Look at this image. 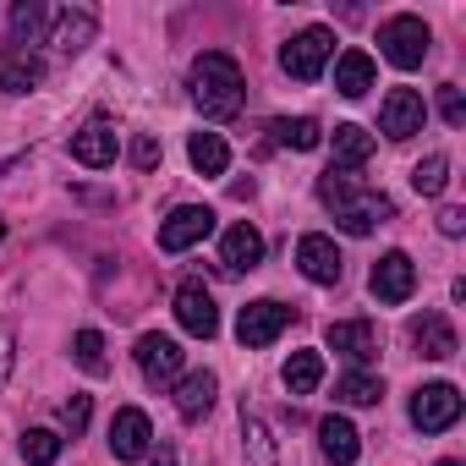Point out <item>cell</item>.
I'll return each instance as SVG.
<instances>
[{
    "mask_svg": "<svg viewBox=\"0 0 466 466\" xmlns=\"http://www.w3.org/2000/svg\"><path fill=\"white\" fill-rule=\"evenodd\" d=\"M187 159H192V170H198V176H225L230 148H225V137H219V132H192Z\"/></svg>",
    "mask_w": 466,
    "mask_h": 466,
    "instance_id": "23",
    "label": "cell"
},
{
    "mask_svg": "<svg viewBox=\"0 0 466 466\" xmlns=\"http://www.w3.org/2000/svg\"><path fill=\"white\" fill-rule=\"evenodd\" d=\"M214 230V208H203V203H181L165 225H159V253H187V248H198L203 237Z\"/></svg>",
    "mask_w": 466,
    "mask_h": 466,
    "instance_id": "8",
    "label": "cell"
},
{
    "mask_svg": "<svg viewBox=\"0 0 466 466\" xmlns=\"http://www.w3.org/2000/svg\"><path fill=\"white\" fill-rule=\"evenodd\" d=\"M439 116H444L450 127H461V121H466V99H461V88H455V83H444V88H439Z\"/></svg>",
    "mask_w": 466,
    "mask_h": 466,
    "instance_id": "33",
    "label": "cell"
},
{
    "mask_svg": "<svg viewBox=\"0 0 466 466\" xmlns=\"http://www.w3.org/2000/svg\"><path fill=\"white\" fill-rule=\"evenodd\" d=\"M373 77H379V72H373V56H368V50H346V56L335 61V88H340L346 99H362V94L373 88Z\"/></svg>",
    "mask_w": 466,
    "mask_h": 466,
    "instance_id": "22",
    "label": "cell"
},
{
    "mask_svg": "<svg viewBox=\"0 0 466 466\" xmlns=\"http://www.w3.org/2000/svg\"><path fill=\"white\" fill-rule=\"evenodd\" d=\"M439 466H461V461H439Z\"/></svg>",
    "mask_w": 466,
    "mask_h": 466,
    "instance_id": "39",
    "label": "cell"
},
{
    "mask_svg": "<svg viewBox=\"0 0 466 466\" xmlns=\"http://www.w3.org/2000/svg\"><path fill=\"white\" fill-rule=\"evenodd\" d=\"M439 230H444V237H461V230H466V208H444L439 214Z\"/></svg>",
    "mask_w": 466,
    "mask_h": 466,
    "instance_id": "37",
    "label": "cell"
},
{
    "mask_svg": "<svg viewBox=\"0 0 466 466\" xmlns=\"http://www.w3.org/2000/svg\"><path fill=\"white\" fill-rule=\"evenodd\" d=\"M94 28H99L94 12H83V6H77V12H61L56 28H50V45H56L61 56H77L83 45H94Z\"/></svg>",
    "mask_w": 466,
    "mask_h": 466,
    "instance_id": "21",
    "label": "cell"
},
{
    "mask_svg": "<svg viewBox=\"0 0 466 466\" xmlns=\"http://www.w3.org/2000/svg\"><path fill=\"white\" fill-rule=\"evenodd\" d=\"M324 384V357L319 351H291V362H286V390L291 395H313Z\"/></svg>",
    "mask_w": 466,
    "mask_h": 466,
    "instance_id": "26",
    "label": "cell"
},
{
    "mask_svg": "<svg viewBox=\"0 0 466 466\" xmlns=\"http://www.w3.org/2000/svg\"><path fill=\"white\" fill-rule=\"evenodd\" d=\"M72 357H77V368L94 373V379L110 368V362H105V335H99V329H77V335H72Z\"/></svg>",
    "mask_w": 466,
    "mask_h": 466,
    "instance_id": "29",
    "label": "cell"
},
{
    "mask_svg": "<svg viewBox=\"0 0 466 466\" xmlns=\"http://www.w3.org/2000/svg\"><path fill=\"white\" fill-rule=\"evenodd\" d=\"M368 286H373V297L379 302H406L411 291H417V264L406 258V253H384L379 264H373V275H368Z\"/></svg>",
    "mask_w": 466,
    "mask_h": 466,
    "instance_id": "10",
    "label": "cell"
},
{
    "mask_svg": "<svg viewBox=\"0 0 466 466\" xmlns=\"http://www.w3.org/2000/svg\"><path fill=\"white\" fill-rule=\"evenodd\" d=\"M72 159L88 165V170H105V165L116 159V127H110L105 116H94L88 127H77V132H72Z\"/></svg>",
    "mask_w": 466,
    "mask_h": 466,
    "instance_id": "16",
    "label": "cell"
},
{
    "mask_svg": "<svg viewBox=\"0 0 466 466\" xmlns=\"http://www.w3.org/2000/svg\"><path fill=\"white\" fill-rule=\"evenodd\" d=\"M269 132H275V143H286V148H297V154H313V148L324 143V127H319L313 116H297V121L286 116V121H275Z\"/></svg>",
    "mask_w": 466,
    "mask_h": 466,
    "instance_id": "25",
    "label": "cell"
},
{
    "mask_svg": "<svg viewBox=\"0 0 466 466\" xmlns=\"http://www.w3.org/2000/svg\"><path fill=\"white\" fill-rule=\"evenodd\" d=\"M132 165H143V170L159 165V143H154V137H137V143H132Z\"/></svg>",
    "mask_w": 466,
    "mask_h": 466,
    "instance_id": "36",
    "label": "cell"
},
{
    "mask_svg": "<svg viewBox=\"0 0 466 466\" xmlns=\"http://www.w3.org/2000/svg\"><path fill=\"white\" fill-rule=\"evenodd\" d=\"M45 83V56L39 50H0V94H34Z\"/></svg>",
    "mask_w": 466,
    "mask_h": 466,
    "instance_id": "15",
    "label": "cell"
},
{
    "mask_svg": "<svg viewBox=\"0 0 466 466\" xmlns=\"http://www.w3.org/2000/svg\"><path fill=\"white\" fill-rule=\"evenodd\" d=\"M12 346H17V335H12L6 324H0V390H6V379H12V362H17V351H12Z\"/></svg>",
    "mask_w": 466,
    "mask_h": 466,
    "instance_id": "35",
    "label": "cell"
},
{
    "mask_svg": "<svg viewBox=\"0 0 466 466\" xmlns=\"http://www.w3.org/2000/svg\"><path fill=\"white\" fill-rule=\"evenodd\" d=\"M286 324H291V308L275 302V297H258V302H248V308L237 313V340L258 351V346H275V340L286 335Z\"/></svg>",
    "mask_w": 466,
    "mask_h": 466,
    "instance_id": "5",
    "label": "cell"
},
{
    "mask_svg": "<svg viewBox=\"0 0 466 466\" xmlns=\"http://www.w3.org/2000/svg\"><path fill=\"white\" fill-rule=\"evenodd\" d=\"M411 346H417L428 362L455 357V329H450V319H444V313H422V319L411 324Z\"/></svg>",
    "mask_w": 466,
    "mask_h": 466,
    "instance_id": "18",
    "label": "cell"
},
{
    "mask_svg": "<svg viewBox=\"0 0 466 466\" xmlns=\"http://www.w3.org/2000/svg\"><path fill=\"white\" fill-rule=\"evenodd\" d=\"M176 319H181V329H187V335H198V340H208V335L219 329V308H214V297H208V286H198V280H187V286L176 291Z\"/></svg>",
    "mask_w": 466,
    "mask_h": 466,
    "instance_id": "12",
    "label": "cell"
},
{
    "mask_svg": "<svg viewBox=\"0 0 466 466\" xmlns=\"http://www.w3.org/2000/svg\"><path fill=\"white\" fill-rule=\"evenodd\" d=\"M411 422H417L422 433L455 428V422H461V390H455V384H422V390L411 395Z\"/></svg>",
    "mask_w": 466,
    "mask_h": 466,
    "instance_id": "7",
    "label": "cell"
},
{
    "mask_svg": "<svg viewBox=\"0 0 466 466\" xmlns=\"http://www.w3.org/2000/svg\"><path fill=\"white\" fill-rule=\"evenodd\" d=\"M61 422H66L72 433H83V428H88V395H72V400L61 406Z\"/></svg>",
    "mask_w": 466,
    "mask_h": 466,
    "instance_id": "34",
    "label": "cell"
},
{
    "mask_svg": "<svg viewBox=\"0 0 466 466\" xmlns=\"http://www.w3.org/2000/svg\"><path fill=\"white\" fill-rule=\"evenodd\" d=\"M45 28H50V12L39 6V0H23V6L12 12V39H17V50L39 45V39H45Z\"/></svg>",
    "mask_w": 466,
    "mask_h": 466,
    "instance_id": "28",
    "label": "cell"
},
{
    "mask_svg": "<svg viewBox=\"0 0 466 466\" xmlns=\"http://www.w3.org/2000/svg\"><path fill=\"white\" fill-rule=\"evenodd\" d=\"M23 461H28V466H56V461H61V433L28 428V433H23Z\"/></svg>",
    "mask_w": 466,
    "mask_h": 466,
    "instance_id": "30",
    "label": "cell"
},
{
    "mask_svg": "<svg viewBox=\"0 0 466 466\" xmlns=\"http://www.w3.org/2000/svg\"><path fill=\"white\" fill-rule=\"evenodd\" d=\"M248 99V83H242V66L230 61L225 50H203L192 61V105L208 116V121H230Z\"/></svg>",
    "mask_w": 466,
    "mask_h": 466,
    "instance_id": "2",
    "label": "cell"
},
{
    "mask_svg": "<svg viewBox=\"0 0 466 466\" xmlns=\"http://www.w3.org/2000/svg\"><path fill=\"white\" fill-rule=\"evenodd\" d=\"M0 237H6V219H0Z\"/></svg>",
    "mask_w": 466,
    "mask_h": 466,
    "instance_id": "40",
    "label": "cell"
},
{
    "mask_svg": "<svg viewBox=\"0 0 466 466\" xmlns=\"http://www.w3.org/2000/svg\"><path fill=\"white\" fill-rule=\"evenodd\" d=\"M132 357H137V368H143V379H148L154 390L181 379V346H176L170 335H143Z\"/></svg>",
    "mask_w": 466,
    "mask_h": 466,
    "instance_id": "11",
    "label": "cell"
},
{
    "mask_svg": "<svg viewBox=\"0 0 466 466\" xmlns=\"http://www.w3.org/2000/svg\"><path fill=\"white\" fill-rule=\"evenodd\" d=\"M148 466H176V450H170V444H159V450H154V461H148Z\"/></svg>",
    "mask_w": 466,
    "mask_h": 466,
    "instance_id": "38",
    "label": "cell"
},
{
    "mask_svg": "<svg viewBox=\"0 0 466 466\" xmlns=\"http://www.w3.org/2000/svg\"><path fill=\"white\" fill-rule=\"evenodd\" d=\"M297 269H302L313 286H335V280L346 275V258H340V248H335L329 237H319V230H313V237L297 242Z\"/></svg>",
    "mask_w": 466,
    "mask_h": 466,
    "instance_id": "9",
    "label": "cell"
},
{
    "mask_svg": "<svg viewBox=\"0 0 466 466\" xmlns=\"http://www.w3.org/2000/svg\"><path fill=\"white\" fill-rule=\"evenodd\" d=\"M335 165L329 170H346V165H368V154H373V137L357 127V121H346V127H335Z\"/></svg>",
    "mask_w": 466,
    "mask_h": 466,
    "instance_id": "24",
    "label": "cell"
},
{
    "mask_svg": "<svg viewBox=\"0 0 466 466\" xmlns=\"http://www.w3.org/2000/svg\"><path fill=\"white\" fill-rule=\"evenodd\" d=\"M148 439H154L148 417H143L137 406H121L116 422H110V450H116V461H143V455H148Z\"/></svg>",
    "mask_w": 466,
    "mask_h": 466,
    "instance_id": "17",
    "label": "cell"
},
{
    "mask_svg": "<svg viewBox=\"0 0 466 466\" xmlns=\"http://www.w3.org/2000/svg\"><path fill=\"white\" fill-rule=\"evenodd\" d=\"M214 395H219V379H214L208 368H198V373H187V379L176 384V411H181L187 422H198V417H208Z\"/></svg>",
    "mask_w": 466,
    "mask_h": 466,
    "instance_id": "19",
    "label": "cell"
},
{
    "mask_svg": "<svg viewBox=\"0 0 466 466\" xmlns=\"http://www.w3.org/2000/svg\"><path fill=\"white\" fill-rule=\"evenodd\" d=\"M219 264H225V275H253V269L264 264V237H258L248 219L225 230V242H219Z\"/></svg>",
    "mask_w": 466,
    "mask_h": 466,
    "instance_id": "14",
    "label": "cell"
},
{
    "mask_svg": "<svg viewBox=\"0 0 466 466\" xmlns=\"http://www.w3.org/2000/svg\"><path fill=\"white\" fill-rule=\"evenodd\" d=\"M422 121H428V105H422L417 88H390V94H384V105H379V132H384L390 143L417 137Z\"/></svg>",
    "mask_w": 466,
    "mask_h": 466,
    "instance_id": "6",
    "label": "cell"
},
{
    "mask_svg": "<svg viewBox=\"0 0 466 466\" xmlns=\"http://www.w3.org/2000/svg\"><path fill=\"white\" fill-rule=\"evenodd\" d=\"M319 203L335 214L340 230H351V237H368L373 225H384V219L395 214V203H390L384 192L362 187V181L346 176V170H324V176H319Z\"/></svg>",
    "mask_w": 466,
    "mask_h": 466,
    "instance_id": "1",
    "label": "cell"
},
{
    "mask_svg": "<svg viewBox=\"0 0 466 466\" xmlns=\"http://www.w3.org/2000/svg\"><path fill=\"white\" fill-rule=\"evenodd\" d=\"M329 56H335V34H329V28H302V34L280 50V66H286L297 83H313V77L329 66Z\"/></svg>",
    "mask_w": 466,
    "mask_h": 466,
    "instance_id": "4",
    "label": "cell"
},
{
    "mask_svg": "<svg viewBox=\"0 0 466 466\" xmlns=\"http://www.w3.org/2000/svg\"><path fill=\"white\" fill-rule=\"evenodd\" d=\"M444 181H450V159H444V154H428V159L411 170V187H417L422 198H439V192H444Z\"/></svg>",
    "mask_w": 466,
    "mask_h": 466,
    "instance_id": "31",
    "label": "cell"
},
{
    "mask_svg": "<svg viewBox=\"0 0 466 466\" xmlns=\"http://www.w3.org/2000/svg\"><path fill=\"white\" fill-rule=\"evenodd\" d=\"M324 340H329V351H340V357L357 362V368L379 357V329H373L368 319H340V324L324 329Z\"/></svg>",
    "mask_w": 466,
    "mask_h": 466,
    "instance_id": "13",
    "label": "cell"
},
{
    "mask_svg": "<svg viewBox=\"0 0 466 466\" xmlns=\"http://www.w3.org/2000/svg\"><path fill=\"white\" fill-rule=\"evenodd\" d=\"M335 400H346V406H379V400H384V384H379L368 368H351V373L335 384Z\"/></svg>",
    "mask_w": 466,
    "mask_h": 466,
    "instance_id": "27",
    "label": "cell"
},
{
    "mask_svg": "<svg viewBox=\"0 0 466 466\" xmlns=\"http://www.w3.org/2000/svg\"><path fill=\"white\" fill-rule=\"evenodd\" d=\"M242 439H248V466H275V439L258 417H242Z\"/></svg>",
    "mask_w": 466,
    "mask_h": 466,
    "instance_id": "32",
    "label": "cell"
},
{
    "mask_svg": "<svg viewBox=\"0 0 466 466\" xmlns=\"http://www.w3.org/2000/svg\"><path fill=\"white\" fill-rule=\"evenodd\" d=\"M428 45H433V39H428V23H422V17H390V23L379 28V50H384V61L400 66V72L422 66Z\"/></svg>",
    "mask_w": 466,
    "mask_h": 466,
    "instance_id": "3",
    "label": "cell"
},
{
    "mask_svg": "<svg viewBox=\"0 0 466 466\" xmlns=\"http://www.w3.org/2000/svg\"><path fill=\"white\" fill-rule=\"evenodd\" d=\"M319 444H324V455H329L335 466H351V461L362 455V433H357L346 417H324V422H319Z\"/></svg>",
    "mask_w": 466,
    "mask_h": 466,
    "instance_id": "20",
    "label": "cell"
}]
</instances>
